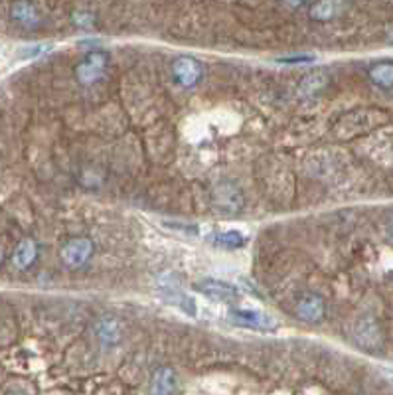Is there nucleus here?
<instances>
[{
  "instance_id": "obj_1",
  "label": "nucleus",
  "mask_w": 393,
  "mask_h": 395,
  "mask_svg": "<svg viewBox=\"0 0 393 395\" xmlns=\"http://www.w3.org/2000/svg\"><path fill=\"white\" fill-rule=\"evenodd\" d=\"M107 63H109V56L103 50H91L83 58L77 61L73 74L75 79L81 85H93L101 79L105 72H107Z\"/></svg>"
},
{
  "instance_id": "obj_2",
  "label": "nucleus",
  "mask_w": 393,
  "mask_h": 395,
  "mask_svg": "<svg viewBox=\"0 0 393 395\" xmlns=\"http://www.w3.org/2000/svg\"><path fill=\"white\" fill-rule=\"evenodd\" d=\"M95 245L89 237H73L70 241H66L59 249V259L68 269H81L89 263V259L93 257Z\"/></svg>"
},
{
  "instance_id": "obj_3",
  "label": "nucleus",
  "mask_w": 393,
  "mask_h": 395,
  "mask_svg": "<svg viewBox=\"0 0 393 395\" xmlns=\"http://www.w3.org/2000/svg\"><path fill=\"white\" fill-rule=\"evenodd\" d=\"M170 72H172V79L178 88L182 89H192L196 88L202 79V63L192 56H180L172 61L170 65Z\"/></svg>"
},
{
  "instance_id": "obj_4",
  "label": "nucleus",
  "mask_w": 393,
  "mask_h": 395,
  "mask_svg": "<svg viewBox=\"0 0 393 395\" xmlns=\"http://www.w3.org/2000/svg\"><path fill=\"white\" fill-rule=\"evenodd\" d=\"M230 318L233 324L251 328V330H261V332H271L277 330V321L261 310H253V308H232Z\"/></svg>"
},
{
  "instance_id": "obj_5",
  "label": "nucleus",
  "mask_w": 393,
  "mask_h": 395,
  "mask_svg": "<svg viewBox=\"0 0 393 395\" xmlns=\"http://www.w3.org/2000/svg\"><path fill=\"white\" fill-rule=\"evenodd\" d=\"M294 314L306 324H321L326 316V303L321 294L306 293L296 301Z\"/></svg>"
},
{
  "instance_id": "obj_6",
  "label": "nucleus",
  "mask_w": 393,
  "mask_h": 395,
  "mask_svg": "<svg viewBox=\"0 0 393 395\" xmlns=\"http://www.w3.org/2000/svg\"><path fill=\"white\" fill-rule=\"evenodd\" d=\"M10 18L16 26L24 30H36L42 24L40 10L32 0H14L10 6Z\"/></svg>"
},
{
  "instance_id": "obj_7",
  "label": "nucleus",
  "mask_w": 393,
  "mask_h": 395,
  "mask_svg": "<svg viewBox=\"0 0 393 395\" xmlns=\"http://www.w3.org/2000/svg\"><path fill=\"white\" fill-rule=\"evenodd\" d=\"M198 291L204 293L208 298L212 301H218V303H235L239 298L237 289L232 287L230 283H223V281H216V278H204L198 283Z\"/></svg>"
},
{
  "instance_id": "obj_8",
  "label": "nucleus",
  "mask_w": 393,
  "mask_h": 395,
  "mask_svg": "<svg viewBox=\"0 0 393 395\" xmlns=\"http://www.w3.org/2000/svg\"><path fill=\"white\" fill-rule=\"evenodd\" d=\"M344 8H346V0H316L310 6L308 16L314 22H330L342 14Z\"/></svg>"
},
{
  "instance_id": "obj_9",
  "label": "nucleus",
  "mask_w": 393,
  "mask_h": 395,
  "mask_svg": "<svg viewBox=\"0 0 393 395\" xmlns=\"http://www.w3.org/2000/svg\"><path fill=\"white\" fill-rule=\"evenodd\" d=\"M95 336L103 346H117L123 336V328L113 316H103L95 324Z\"/></svg>"
},
{
  "instance_id": "obj_10",
  "label": "nucleus",
  "mask_w": 393,
  "mask_h": 395,
  "mask_svg": "<svg viewBox=\"0 0 393 395\" xmlns=\"http://www.w3.org/2000/svg\"><path fill=\"white\" fill-rule=\"evenodd\" d=\"M214 204L218 205L219 212H239V207L243 205V198L232 184H221L214 192Z\"/></svg>"
},
{
  "instance_id": "obj_11",
  "label": "nucleus",
  "mask_w": 393,
  "mask_h": 395,
  "mask_svg": "<svg viewBox=\"0 0 393 395\" xmlns=\"http://www.w3.org/2000/svg\"><path fill=\"white\" fill-rule=\"evenodd\" d=\"M176 374L172 367L162 366L154 372L152 383H150V392L152 395H174L176 394Z\"/></svg>"
},
{
  "instance_id": "obj_12",
  "label": "nucleus",
  "mask_w": 393,
  "mask_h": 395,
  "mask_svg": "<svg viewBox=\"0 0 393 395\" xmlns=\"http://www.w3.org/2000/svg\"><path fill=\"white\" fill-rule=\"evenodd\" d=\"M36 257H38V245L34 239H22L18 245H16L14 253H12V263L16 269L20 271H26L32 265L36 263Z\"/></svg>"
},
{
  "instance_id": "obj_13",
  "label": "nucleus",
  "mask_w": 393,
  "mask_h": 395,
  "mask_svg": "<svg viewBox=\"0 0 393 395\" xmlns=\"http://www.w3.org/2000/svg\"><path fill=\"white\" fill-rule=\"evenodd\" d=\"M370 79L379 89H393V61H379L370 68Z\"/></svg>"
},
{
  "instance_id": "obj_14",
  "label": "nucleus",
  "mask_w": 393,
  "mask_h": 395,
  "mask_svg": "<svg viewBox=\"0 0 393 395\" xmlns=\"http://www.w3.org/2000/svg\"><path fill=\"white\" fill-rule=\"evenodd\" d=\"M356 342L365 348V350H374V348H378L379 344V330L378 326H376V322L374 321H364L360 326H358V330H356Z\"/></svg>"
},
{
  "instance_id": "obj_15",
  "label": "nucleus",
  "mask_w": 393,
  "mask_h": 395,
  "mask_svg": "<svg viewBox=\"0 0 393 395\" xmlns=\"http://www.w3.org/2000/svg\"><path fill=\"white\" fill-rule=\"evenodd\" d=\"M245 241H248V237L241 234V232H237V230L218 232V234L212 235V243H214L216 247L228 249V251L243 247V245H245Z\"/></svg>"
},
{
  "instance_id": "obj_16",
  "label": "nucleus",
  "mask_w": 393,
  "mask_h": 395,
  "mask_svg": "<svg viewBox=\"0 0 393 395\" xmlns=\"http://www.w3.org/2000/svg\"><path fill=\"white\" fill-rule=\"evenodd\" d=\"M326 83H328V74L326 72H312V74L303 77L299 93H301V97H312V95H316L319 91L326 88Z\"/></svg>"
},
{
  "instance_id": "obj_17",
  "label": "nucleus",
  "mask_w": 393,
  "mask_h": 395,
  "mask_svg": "<svg viewBox=\"0 0 393 395\" xmlns=\"http://www.w3.org/2000/svg\"><path fill=\"white\" fill-rule=\"evenodd\" d=\"M72 20L75 26H79V28L83 30L93 26V14H89V12H75V14L72 16Z\"/></svg>"
},
{
  "instance_id": "obj_18",
  "label": "nucleus",
  "mask_w": 393,
  "mask_h": 395,
  "mask_svg": "<svg viewBox=\"0 0 393 395\" xmlns=\"http://www.w3.org/2000/svg\"><path fill=\"white\" fill-rule=\"evenodd\" d=\"M281 63H310L314 61L312 56H296V58H281L279 59Z\"/></svg>"
},
{
  "instance_id": "obj_19",
  "label": "nucleus",
  "mask_w": 393,
  "mask_h": 395,
  "mask_svg": "<svg viewBox=\"0 0 393 395\" xmlns=\"http://www.w3.org/2000/svg\"><path fill=\"white\" fill-rule=\"evenodd\" d=\"M308 0H285V4H289L291 8H301V6H305Z\"/></svg>"
},
{
  "instance_id": "obj_20",
  "label": "nucleus",
  "mask_w": 393,
  "mask_h": 395,
  "mask_svg": "<svg viewBox=\"0 0 393 395\" xmlns=\"http://www.w3.org/2000/svg\"><path fill=\"white\" fill-rule=\"evenodd\" d=\"M4 257H6V253H4V247L0 245V265L4 263Z\"/></svg>"
},
{
  "instance_id": "obj_21",
  "label": "nucleus",
  "mask_w": 393,
  "mask_h": 395,
  "mask_svg": "<svg viewBox=\"0 0 393 395\" xmlns=\"http://www.w3.org/2000/svg\"><path fill=\"white\" fill-rule=\"evenodd\" d=\"M8 395H26L24 392H20V389H12V392H8Z\"/></svg>"
}]
</instances>
